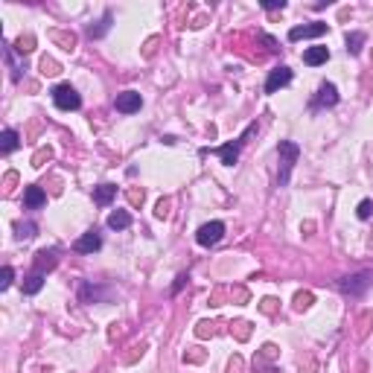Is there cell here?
I'll return each instance as SVG.
<instances>
[{"instance_id":"obj_1","label":"cell","mask_w":373,"mask_h":373,"mask_svg":"<svg viewBox=\"0 0 373 373\" xmlns=\"http://www.w3.org/2000/svg\"><path fill=\"white\" fill-rule=\"evenodd\" d=\"M277 155H280V172H277V184H280V187H286V184H289V175H291V166H295V161L301 158V146L291 143V140H280V146H277Z\"/></svg>"},{"instance_id":"obj_2","label":"cell","mask_w":373,"mask_h":373,"mask_svg":"<svg viewBox=\"0 0 373 373\" xmlns=\"http://www.w3.org/2000/svg\"><path fill=\"white\" fill-rule=\"evenodd\" d=\"M50 93H53L55 108H62V111H79L82 108V96L76 93L73 85H55Z\"/></svg>"},{"instance_id":"obj_3","label":"cell","mask_w":373,"mask_h":373,"mask_svg":"<svg viewBox=\"0 0 373 373\" xmlns=\"http://www.w3.org/2000/svg\"><path fill=\"white\" fill-rule=\"evenodd\" d=\"M254 131H257V123H251V126L245 128V134H242V137H237L233 143L219 146V149H216V155L222 158V164H225V166H233V164H237V161H239V149H242V146L248 143V137L254 134Z\"/></svg>"},{"instance_id":"obj_4","label":"cell","mask_w":373,"mask_h":373,"mask_svg":"<svg viewBox=\"0 0 373 373\" xmlns=\"http://www.w3.org/2000/svg\"><path fill=\"white\" fill-rule=\"evenodd\" d=\"M222 237H225V225H222V222H207V225H201L199 228L195 242H199L201 248H210V245H216Z\"/></svg>"},{"instance_id":"obj_5","label":"cell","mask_w":373,"mask_h":373,"mask_svg":"<svg viewBox=\"0 0 373 373\" xmlns=\"http://www.w3.org/2000/svg\"><path fill=\"white\" fill-rule=\"evenodd\" d=\"M291 82V70L289 67H274L271 73H268V79H265V93H277L280 88H286V85Z\"/></svg>"},{"instance_id":"obj_6","label":"cell","mask_w":373,"mask_h":373,"mask_svg":"<svg viewBox=\"0 0 373 373\" xmlns=\"http://www.w3.org/2000/svg\"><path fill=\"white\" fill-rule=\"evenodd\" d=\"M327 32V24L324 21H315V24H303V27H291L289 29V41H301V38H318Z\"/></svg>"},{"instance_id":"obj_7","label":"cell","mask_w":373,"mask_h":373,"mask_svg":"<svg viewBox=\"0 0 373 373\" xmlns=\"http://www.w3.org/2000/svg\"><path fill=\"white\" fill-rule=\"evenodd\" d=\"M367 286H370V274H353V277H344L338 283V289L344 295H362Z\"/></svg>"},{"instance_id":"obj_8","label":"cell","mask_w":373,"mask_h":373,"mask_svg":"<svg viewBox=\"0 0 373 373\" xmlns=\"http://www.w3.org/2000/svg\"><path fill=\"white\" fill-rule=\"evenodd\" d=\"M114 105H117V111H123V114H134V111H140L143 100H140L137 91H123V93H117Z\"/></svg>"},{"instance_id":"obj_9","label":"cell","mask_w":373,"mask_h":373,"mask_svg":"<svg viewBox=\"0 0 373 373\" xmlns=\"http://www.w3.org/2000/svg\"><path fill=\"white\" fill-rule=\"evenodd\" d=\"M76 251L79 254H93V251H100L102 248V237L96 233V230H88V233H82V237L76 239Z\"/></svg>"},{"instance_id":"obj_10","label":"cell","mask_w":373,"mask_h":373,"mask_svg":"<svg viewBox=\"0 0 373 373\" xmlns=\"http://www.w3.org/2000/svg\"><path fill=\"white\" fill-rule=\"evenodd\" d=\"M47 204V192L41 190V187H35V184H29L27 190H24V207L27 210H38Z\"/></svg>"},{"instance_id":"obj_11","label":"cell","mask_w":373,"mask_h":373,"mask_svg":"<svg viewBox=\"0 0 373 373\" xmlns=\"http://www.w3.org/2000/svg\"><path fill=\"white\" fill-rule=\"evenodd\" d=\"M338 102V91H336V85H321V91L318 96H315V102H312V108H332Z\"/></svg>"},{"instance_id":"obj_12","label":"cell","mask_w":373,"mask_h":373,"mask_svg":"<svg viewBox=\"0 0 373 373\" xmlns=\"http://www.w3.org/2000/svg\"><path fill=\"white\" fill-rule=\"evenodd\" d=\"M327 58H329V50H327V47H321V44L309 47V50L303 53V62L309 64V67H318V64H324Z\"/></svg>"},{"instance_id":"obj_13","label":"cell","mask_w":373,"mask_h":373,"mask_svg":"<svg viewBox=\"0 0 373 373\" xmlns=\"http://www.w3.org/2000/svg\"><path fill=\"white\" fill-rule=\"evenodd\" d=\"M18 146H21V137H18V131H15V128H6V131L0 134V152H3V155L15 152Z\"/></svg>"},{"instance_id":"obj_14","label":"cell","mask_w":373,"mask_h":373,"mask_svg":"<svg viewBox=\"0 0 373 373\" xmlns=\"http://www.w3.org/2000/svg\"><path fill=\"white\" fill-rule=\"evenodd\" d=\"M117 195V187L114 184H100L96 190H93V201L100 204V207H105V204H111V199Z\"/></svg>"},{"instance_id":"obj_15","label":"cell","mask_w":373,"mask_h":373,"mask_svg":"<svg viewBox=\"0 0 373 373\" xmlns=\"http://www.w3.org/2000/svg\"><path fill=\"white\" fill-rule=\"evenodd\" d=\"M53 265H55V251H38L35 254V268H32V271L44 274V271H50Z\"/></svg>"},{"instance_id":"obj_16","label":"cell","mask_w":373,"mask_h":373,"mask_svg":"<svg viewBox=\"0 0 373 373\" xmlns=\"http://www.w3.org/2000/svg\"><path fill=\"white\" fill-rule=\"evenodd\" d=\"M128 225H131V213L128 210H114L108 216V228H114V230H126Z\"/></svg>"},{"instance_id":"obj_17","label":"cell","mask_w":373,"mask_h":373,"mask_svg":"<svg viewBox=\"0 0 373 373\" xmlns=\"http://www.w3.org/2000/svg\"><path fill=\"white\" fill-rule=\"evenodd\" d=\"M41 286H44V274H29L27 277V283H24V291H27V295H38V291H41Z\"/></svg>"},{"instance_id":"obj_18","label":"cell","mask_w":373,"mask_h":373,"mask_svg":"<svg viewBox=\"0 0 373 373\" xmlns=\"http://www.w3.org/2000/svg\"><path fill=\"white\" fill-rule=\"evenodd\" d=\"M108 27H111V12H105L102 21H100V27H91V29H88V35H91V38H102L105 32H108Z\"/></svg>"},{"instance_id":"obj_19","label":"cell","mask_w":373,"mask_h":373,"mask_svg":"<svg viewBox=\"0 0 373 373\" xmlns=\"http://www.w3.org/2000/svg\"><path fill=\"white\" fill-rule=\"evenodd\" d=\"M15 237L18 239H32L35 237V225H32V222H21V225H15Z\"/></svg>"},{"instance_id":"obj_20","label":"cell","mask_w":373,"mask_h":373,"mask_svg":"<svg viewBox=\"0 0 373 373\" xmlns=\"http://www.w3.org/2000/svg\"><path fill=\"white\" fill-rule=\"evenodd\" d=\"M53 41L64 44V50H73V47H76V35H73V32H58V29H55V32H53Z\"/></svg>"},{"instance_id":"obj_21","label":"cell","mask_w":373,"mask_h":373,"mask_svg":"<svg viewBox=\"0 0 373 373\" xmlns=\"http://www.w3.org/2000/svg\"><path fill=\"white\" fill-rule=\"evenodd\" d=\"M362 44H364V35H362V32H350V35H347V50H350L353 55L362 50Z\"/></svg>"},{"instance_id":"obj_22","label":"cell","mask_w":373,"mask_h":373,"mask_svg":"<svg viewBox=\"0 0 373 373\" xmlns=\"http://www.w3.org/2000/svg\"><path fill=\"white\" fill-rule=\"evenodd\" d=\"M32 44H35V38H32V35H21L18 41H15V50H18V53H29Z\"/></svg>"},{"instance_id":"obj_23","label":"cell","mask_w":373,"mask_h":373,"mask_svg":"<svg viewBox=\"0 0 373 373\" xmlns=\"http://www.w3.org/2000/svg\"><path fill=\"white\" fill-rule=\"evenodd\" d=\"M12 277H15V271H12V265H3V271H0V289L6 291L12 286Z\"/></svg>"},{"instance_id":"obj_24","label":"cell","mask_w":373,"mask_h":373,"mask_svg":"<svg viewBox=\"0 0 373 373\" xmlns=\"http://www.w3.org/2000/svg\"><path fill=\"white\" fill-rule=\"evenodd\" d=\"M370 213H373V201H370V199L359 201V210H356V216H359V219H370Z\"/></svg>"},{"instance_id":"obj_25","label":"cell","mask_w":373,"mask_h":373,"mask_svg":"<svg viewBox=\"0 0 373 373\" xmlns=\"http://www.w3.org/2000/svg\"><path fill=\"white\" fill-rule=\"evenodd\" d=\"M41 73H44V76H55V73H58V64L44 55V58H41Z\"/></svg>"},{"instance_id":"obj_26","label":"cell","mask_w":373,"mask_h":373,"mask_svg":"<svg viewBox=\"0 0 373 373\" xmlns=\"http://www.w3.org/2000/svg\"><path fill=\"white\" fill-rule=\"evenodd\" d=\"M169 204H172L169 199H161V201H158V207H155V216L158 219H166V216H169Z\"/></svg>"},{"instance_id":"obj_27","label":"cell","mask_w":373,"mask_h":373,"mask_svg":"<svg viewBox=\"0 0 373 373\" xmlns=\"http://www.w3.org/2000/svg\"><path fill=\"white\" fill-rule=\"evenodd\" d=\"M309 303H312V295H309V291H303V295H298V298H295V306H298V309H306Z\"/></svg>"},{"instance_id":"obj_28","label":"cell","mask_w":373,"mask_h":373,"mask_svg":"<svg viewBox=\"0 0 373 373\" xmlns=\"http://www.w3.org/2000/svg\"><path fill=\"white\" fill-rule=\"evenodd\" d=\"M50 155H53L50 149H41V152H38V155L32 158V166H44V161H47V158H50Z\"/></svg>"},{"instance_id":"obj_29","label":"cell","mask_w":373,"mask_h":373,"mask_svg":"<svg viewBox=\"0 0 373 373\" xmlns=\"http://www.w3.org/2000/svg\"><path fill=\"white\" fill-rule=\"evenodd\" d=\"M265 9H286V0H265Z\"/></svg>"},{"instance_id":"obj_30","label":"cell","mask_w":373,"mask_h":373,"mask_svg":"<svg viewBox=\"0 0 373 373\" xmlns=\"http://www.w3.org/2000/svg\"><path fill=\"white\" fill-rule=\"evenodd\" d=\"M195 332H199L201 338H204V336H213V324H207V321H204V324H199V329H195Z\"/></svg>"},{"instance_id":"obj_31","label":"cell","mask_w":373,"mask_h":373,"mask_svg":"<svg viewBox=\"0 0 373 373\" xmlns=\"http://www.w3.org/2000/svg\"><path fill=\"white\" fill-rule=\"evenodd\" d=\"M128 199H131V201H134V204H137V201H143V192L131 190V192H128Z\"/></svg>"},{"instance_id":"obj_32","label":"cell","mask_w":373,"mask_h":373,"mask_svg":"<svg viewBox=\"0 0 373 373\" xmlns=\"http://www.w3.org/2000/svg\"><path fill=\"white\" fill-rule=\"evenodd\" d=\"M184 283H187V274H181V277H178V283H175V289H172V291H181Z\"/></svg>"},{"instance_id":"obj_33","label":"cell","mask_w":373,"mask_h":373,"mask_svg":"<svg viewBox=\"0 0 373 373\" xmlns=\"http://www.w3.org/2000/svg\"><path fill=\"white\" fill-rule=\"evenodd\" d=\"M263 309H265V312H271V309H274V301H271V298H265V301H263Z\"/></svg>"}]
</instances>
